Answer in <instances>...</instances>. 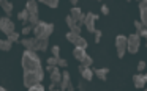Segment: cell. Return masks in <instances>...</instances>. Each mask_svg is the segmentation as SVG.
Wrapping results in <instances>:
<instances>
[{
  "instance_id": "10",
  "label": "cell",
  "mask_w": 147,
  "mask_h": 91,
  "mask_svg": "<svg viewBox=\"0 0 147 91\" xmlns=\"http://www.w3.org/2000/svg\"><path fill=\"white\" fill-rule=\"evenodd\" d=\"M96 21H98V16H96L95 13H87V14H86V22H84V27H86L90 33H93V35H95V31H96V27H95Z\"/></svg>"
},
{
  "instance_id": "33",
  "label": "cell",
  "mask_w": 147,
  "mask_h": 91,
  "mask_svg": "<svg viewBox=\"0 0 147 91\" xmlns=\"http://www.w3.org/2000/svg\"><path fill=\"white\" fill-rule=\"evenodd\" d=\"M67 64H68V61H67V60L59 58V68H67Z\"/></svg>"
},
{
  "instance_id": "25",
  "label": "cell",
  "mask_w": 147,
  "mask_h": 91,
  "mask_svg": "<svg viewBox=\"0 0 147 91\" xmlns=\"http://www.w3.org/2000/svg\"><path fill=\"white\" fill-rule=\"evenodd\" d=\"M45 5H48L49 8H57L59 6V0H43Z\"/></svg>"
},
{
  "instance_id": "15",
  "label": "cell",
  "mask_w": 147,
  "mask_h": 91,
  "mask_svg": "<svg viewBox=\"0 0 147 91\" xmlns=\"http://www.w3.org/2000/svg\"><path fill=\"white\" fill-rule=\"evenodd\" d=\"M78 71H79L81 75H82L84 80H87V82H90V80L93 78V75H95V74H93V69H92V68H84L82 64L78 68Z\"/></svg>"
},
{
  "instance_id": "13",
  "label": "cell",
  "mask_w": 147,
  "mask_h": 91,
  "mask_svg": "<svg viewBox=\"0 0 147 91\" xmlns=\"http://www.w3.org/2000/svg\"><path fill=\"white\" fill-rule=\"evenodd\" d=\"M65 22H67V25H68V28H70V31L71 33H76V35H81V27L76 24V21H74L73 17H71L70 14L65 17Z\"/></svg>"
},
{
  "instance_id": "11",
  "label": "cell",
  "mask_w": 147,
  "mask_h": 91,
  "mask_svg": "<svg viewBox=\"0 0 147 91\" xmlns=\"http://www.w3.org/2000/svg\"><path fill=\"white\" fill-rule=\"evenodd\" d=\"M70 16L76 21V24L79 25V27H82L84 25V22H86V14H84L82 11H81L78 6H74V8H71V13H70Z\"/></svg>"
},
{
  "instance_id": "4",
  "label": "cell",
  "mask_w": 147,
  "mask_h": 91,
  "mask_svg": "<svg viewBox=\"0 0 147 91\" xmlns=\"http://www.w3.org/2000/svg\"><path fill=\"white\" fill-rule=\"evenodd\" d=\"M26 8L27 11H29V24L32 25V27H35L36 24L40 22L38 19V3L35 2V0H29V2L26 3Z\"/></svg>"
},
{
  "instance_id": "39",
  "label": "cell",
  "mask_w": 147,
  "mask_h": 91,
  "mask_svg": "<svg viewBox=\"0 0 147 91\" xmlns=\"http://www.w3.org/2000/svg\"><path fill=\"white\" fill-rule=\"evenodd\" d=\"M146 91H147V90H146Z\"/></svg>"
},
{
  "instance_id": "17",
  "label": "cell",
  "mask_w": 147,
  "mask_h": 91,
  "mask_svg": "<svg viewBox=\"0 0 147 91\" xmlns=\"http://www.w3.org/2000/svg\"><path fill=\"white\" fill-rule=\"evenodd\" d=\"M71 83V77H70V72L68 71H63V77H62V82L60 85H59V88H60L62 91H67L68 90V85Z\"/></svg>"
},
{
  "instance_id": "3",
  "label": "cell",
  "mask_w": 147,
  "mask_h": 91,
  "mask_svg": "<svg viewBox=\"0 0 147 91\" xmlns=\"http://www.w3.org/2000/svg\"><path fill=\"white\" fill-rule=\"evenodd\" d=\"M45 78V74H38V72H32V71H24V86L29 88L40 85L41 80Z\"/></svg>"
},
{
  "instance_id": "27",
  "label": "cell",
  "mask_w": 147,
  "mask_h": 91,
  "mask_svg": "<svg viewBox=\"0 0 147 91\" xmlns=\"http://www.w3.org/2000/svg\"><path fill=\"white\" fill-rule=\"evenodd\" d=\"M51 52H52V56H55V58H60V47L59 46H52V49H51Z\"/></svg>"
},
{
  "instance_id": "34",
  "label": "cell",
  "mask_w": 147,
  "mask_h": 91,
  "mask_svg": "<svg viewBox=\"0 0 147 91\" xmlns=\"http://www.w3.org/2000/svg\"><path fill=\"white\" fill-rule=\"evenodd\" d=\"M101 13L105 16H108L109 14V8H108V5H101Z\"/></svg>"
},
{
  "instance_id": "14",
  "label": "cell",
  "mask_w": 147,
  "mask_h": 91,
  "mask_svg": "<svg viewBox=\"0 0 147 91\" xmlns=\"http://www.w3.org/2000/svg\"><path fill=\"white\" fill-rule=\"evenodd\" d=\"M133 83H134V88H138V90H142V88L147 85L146 75H144V74H134V75H133Z\"/></svg>"
},
{
  "instance_id": "9",
  "label": "cell",
  "mask_w": 147,
  "mask_h": 91,
  "mask_svg": "<svg viewBox=\"0 0 147 91\" xmlns=\"http://www.w3.org/2000/svg\"><path fill=\"white\" fill-rule=\"evenodd\" d=\"M67 39L70 41L71 44H74L76 47L87 49V41H86V38H82L81 35H76V33H71V31H68V33H67Z\"/></svg>"
},
{
  "instance_id": "28",
  "label": "cell",
  "mask_w": 147,
  "mask_h": 91,
  "mask_svg": "<svg viewBox=\"0 0 147 91\" xmlns=\"http://www.w3.org/2000/svg\"><path fill=\"white\" fill-rule=\"evenodd\" d=\"M19 33H18V31H14L13 35H10V36H8V41H11V43H16V41H19Z\"/></svg>"
},
{
  "instance_id": "23",
  "label": "cell",
  "mask_w": 147,
  "mask_h": 91,
  "mask_svg": "<svg viewBox=\"0 0 147 91\" xmlns=\"http://www.w3.org/2000/svg\"><path fill=\"white\" fill-rule=\"evenodd\" d=\"M134 28H136V30H134V33H138L141 36V33H142L144 30H146V27H144L142 24H141V21H134Z\"/></svg>"
},
{
  "instance_id": "19",
  "label": "cell",
  "mask_w": 147,
  "mask_h": 91,
  "mask_svg": "<svg viewBox=\"0 0 147 91\" xmlns=\"http://www.w3.org/2000/svg\"><path fill=\"white\" fill-rule=\"evenodd\" d=\"M73 55H74V58H76L78 61L82 63V61H84V58L87 56V52H86V49H82V47H74Z\"/></svg>"
},
{
  "instance_id": "21",
  "label": "cell",
  "mask_w": 147,
  "mask_h": 91,
  "mask_svg": "<svg viewBox=\"0 0 147 91\" xmlns=\"http://www.w3.org/2000/svg\"><path fill=\"white\" fill-rule=\"evenodd\" d=\"M29 11H27V8H24L22 11H19V14H18V19H19L22 24H26V22H29Z\"/></svg>"
},
{
  "instance_id": "35",
  "label": "cell",
  "mask_w": 147,
  "mask_h": 91,
  "mask_svg": "<svg viewBox=\"0 0 147 91\" xmlns=\"http://www.w3.org/2000/svg\"><path fill=\"white\" fill-rule=\"evenodd\" d=\"M49 91H62L60 88H57V85L55 83H51L49 85Z\"/></svg>"
},
{
  "instance_id": "2",
  "label": "cell",
  "mask_w": 147,
  "mask_h": 91,
  "mask_svg": "<svg viewBox=\"0 0 147 91\" xmlns=\"http://www.w3.org/2000/svg\"><path fill=\"white\" fill-rule=\"evenodd\" d=\"M52 31H54V24L40 21L38 24L33 27V36L38 38V39H49Z\"/></svg>"
},
{
  "instance_id": "38",
  "label": "cell",
  "mask_w": 147,
  "mask_h": 91,
  "mask_svg": "<svg viewBox=\"0 0 147 91\" xmlns=\"http://www.w3.org/2000/svg\"><path fill=\"white\" fill-rule=\"evenodd\" d=\"M0 91H8V90H7V88H3V86H2V88H0Z\"/></svg>"
},
{
  "instance_id": "7",
  "label": "cell",
  "mask_w": 147,
  "mask_h": 91,
  "mask_svg": "<svg viewBox=\"0 0 147 91\" xmlns=\"http://www.w3.org/2000/svg\"><path fill=\"white\" fill-rule=\"evenodd\" d=\"M21 44L26 47V50H32V52H40V39L38 38H24L21 39Z\"/></svg>"
},
{
  "instance_id": "37",
  "label": "cell",
  "mask_w": 147,
  "mask_h": 91,
  "mask_svg": "<svg viewBox=\"0 0 147 91\" xmlns=\"http://www.w3.org/2000/svg\"><path fill=\"white\" fill-rule=\"evenodd\" d=\"M141 36H142V38H146V39H147V28L142 31V33H141Z\"/></svg>"
},
{
  "instance_id": "36",
  "label": "cell",
  "mask_w": 147,
  "mask_h": 91,
  "mask_svg": "<svg viewBox=\"0 0 147 91\" xmlns=\"http://www.w3.org/2000/svg\"><path fill=\"white\" fill-rule=\"evenodd\" d=\"M79 91H86V90H84V82L82 80L79 82Z\"/></svg>"
},
{
  "instance_id": "8",
  "label": "cell",
  "mask_w": 147,
  "mask_h": 91,
  "mask_svg": "<svg viewBox=\"0 0 147 91\" xmlns=\"http://www.w3.org/2000/svg\"><path fill=\"white\" fill-rule=\"evenodd\" d=\"M0 30L3 31L7 36H10V35H13L14 31V24H13V21H11L8 16H5V17H2L0 19Z\"/></svg>"
},
{
  "instance_id": "20",
  "label": "cell",
  "mask_w": 147,
  "mask_h": 91,
  "mask_svg": "<svg viewBox=\"0 0 147 91\" xmlns=\"http://www.w3.org/2000/svg\"><path fill=\"white\" fill-rule=\"evenodd\" d=\"M0 5H2V8H3L5 14L10 17L11 13H13V3H11V2H7V0H2V2H0Z\"/></svg>"
},
{
  "instance_id": "12",
  "label": "cell",
  "mask_w": 147,
  "mask_h": 91,
  "mask_svg": "<svg viewBox=\"0 0 147 91\" xmlns=\"http://www.w3.org/2000/svg\"><path fill=\"white\" fill-rule=\"evenodd\" d=\"M139 16H141V24L147 28V0L139 2Z\"/></svg>"
},
{
  "instance_id": "22",
  "label": "cell",
  "mask_w": 147,
  "mask_h": 91,
  "mask_svg": "<svg viewBox=\"0 0 147 91\" xmlns=\"http://www.w3.org/2000/svg\"><path fill=\"white\" fill-rule=\"evenodd\" d=\"M11 46H13V43L8 39H3V41H0V49L3 50V52H8V50L11 49Z\"/></svg>"
},
{
  "instance_id": "5",
  "label": "cell",
  "mask_w": 147,
  "mask_h": 91,
  "mask_svg": "<svg viewBox=\"0 0 147 91\" xmlns=\"http://www.w3.org/2000/svg\"><path fill=\"white\" fill-rule=\"evenodd\" d=\"M127 46H128V36H125V35H117V38H115V49H117V56L120 60L125 56Z\"/></svg>"
},
{
  "instance_id": "31",
  "label": "cell",
  "mask_w": 147,
  "mask_h": 91,
  "mask_svg": "<svg viewBox=\"0 0 147 91\" xmlns=\"http://www.w3.org/2000/svg\"><path fill=\"white\" fill-rule=\"evenodd\" d=\"M93 36H95V43L98 44L100 41H101V36H103V33H101V30H96L95 31V35H93Z\"/></svg>"
},
{
  "instance_id": "29",
  "label": "cell",
  "mask_w": 147,
  "mask_h": 91,
  "mask_svg": "<svg viewBox=\"0 0 147 91\" xmlns=\"http://www.w3.org/2000/svg\"><path fill=\"white\" fill-rule=\"evenodd\" d=\"M138 71H139V74L146 71V61H144V60H141V61L138 63Z\"/></svg>"
},
{
  "instance_id": "16",
  "label": "cell",
  "mask_w": 147,
  "mask_h": 91,
  "mask_svg": "<svg viewBox=\"0 0 147 91\" xmlns=\"http://www.w3.org/2000/svg\"><path fill=\"white\" fill-rule=\"evenodd\" d=\"M62 77H63V72L59 69V66H55L51 72V83H55V85H60L62 82Z\"/></svg>"
},
{
  "instance_id": "18",
  "label": "cell",
  "mask_w": 147,
  "mask_h": 91,
  "mask_svg": "<svg viewBox=\"0 0 147 91\" xmlns=\"http://www.w3.org/2000/svg\"><path fill=\"white\" fill-rule=\"evenodd\" d=\"M93 74H95L100 80L105 82L106 77H108V74H109V68H95L93 69Z\"/></svg>"
},
{
  "instance_id": "6",
  "label": "cell",
  "mask_w": 147,
  "mask_h": 91,
  "mask_svg": "<svg viewBox=\"0 0 147 91\" xmlns=\"http://www.w3.org/2000/svg\"><path fill=\"white\" fill-rule=\"evenodd\" d=\"M139 46H141V36L138 33H133L128 36V46H127V52L130 53H138L139 50Z\"/></svg>"
},
{
  "instance_id": "32",
  "label": "cell",
  "mask_w": 147,
  "mask_h": 91,
  "mask_svg": "<svg viewBox=\"0 0 147 91\" xmlns=\"http://www.w3.org/2000/svg\"><path fill=\"white\" fill-rule=\"evenodd\" d=\"M32 30H33V27H32V25H26V27L22 28V35H29Z\"/></svg>"
},
{
  "instance_id": "24",
  "label": "cell",
  "mask_w": 147,
  "mask_h": 91,
  "mask_svg": "<svg viewBox=\"0 0 147 91\" xmlns=\"http://www.w3.org/2000/svg\"><path fill=\"white\" fill-rule=\"evenodd\" d=\"M81 64H82L84 68H90V66L93 64V58H92V56H89V55H87L86 58H84V61L81 63Z\"/></svg>"
},
{
  "instance_id": "1",
  "label": "cell",
  "mask_w": 147,
  "mask_h": 91,
  "mask_svg": "<svg viewBox=\"0 0 147 91\" xmlns=\"http://www.w3.org/2000/svg\"><path fill=\"white\" fill-rule=\"evenodd\" d=\"M22 68H24V71L45 74V69L41 68V60L36 55V52H32V50H26L22 53Z\"/></svg>"
},
{
  "instance_id": "26",
  "label": "cell",
  "mask_w": 147,
  "mask_h": 91,
  "mask_svg": "<svg viewBox=\"0 0 147 91\" xmlns=\"http://www.w3.org/2000/svg\"><path fill=\"white\" fill-rule=\"evenodd\" d=\"M46 63H48V66H59V58H55V56H49Z\"/></svg>"
},
{
  "instance_id": "30",
  "label": "cell",
  "mask_w": 147,
  "mask_h": 91,
  "mask_svg": "<svg viewBox=\"0 0 147 91\" xmlns=\"http://www.w3.org/2000/svg\"><path fill=\"white\" fill-rule=\"evenodd\" d=\"M27 91H45V86H43L41 83L40 85H35V86H32V88H29Z\"/></svg>"
}]
</instances>
